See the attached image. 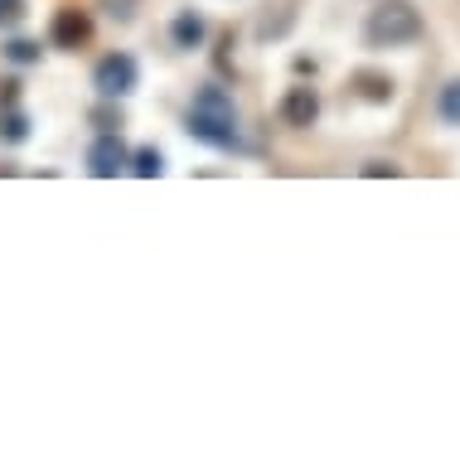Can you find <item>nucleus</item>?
<instances>
[{
  "mask_svg": "<svg viewBox=\"0 0 460 465\" xmlns=\"http://www.w3.org/2000/svg\"><path fill=\"white\" fill-rule=\"evenodd\" d=\"M20 20H24V0H0V29H10Z\"/></svg>",
  "mask_w": 460,
  "mask_h": 465,
  "instance_id": "nucleus-13",
  "label": "nucleus"
},
{
  "mask_svg": "<svg viewBox=\"0 0 460 465\" xmlns=\"http://www.w3.org/2000/svg\"><path fill=\"white\" fill-rule=\"evenodd\" d=\"M93 122L103 126V131H122V112H107V107H97V112H93Z\"/></svg>",
  "mask_w": 460,
  "mask_h": 465,
  "instance_id": "nucleus-15",
  "label": "nucleus"
},
{
  "mask_svg": "<svg viewBox=\"0 0 460 465\" xmlns=\"http://www.w3.org/2000/svg\"><path fill=\"white\" fill-rule=\"evenodd\" d=\"M132 174H141V180H155V174H165V155L155 151V145H141V151H132Z\"/></svg>",
  "mask_w": 460,
  "mask_h": 465,
  "instance_id": "nucleus-10",
  "label": "nucleus"
},
{
  "mask_svg": "<svg viewBox=\"0 0 460 465\" xmlns=\"http://www.w3.org/2000/svg\"><path fill=\"white\" fill-rule=\"evenodd\" d=\"M349 83H354V93L364 102H393V93H397L393 78H387V73H373V68H358Z\"/></svg>",
  "mask_w": 460,
  "mask_h": 465,
  "instance_id": "nucleus-8",
  "label": "nucleus"
},
{
  "mask_svg": "<svg viewBox=\"0 0 460 465\" xmlns=\"http://www.w3.org/2000/svg\"><path fill=\"white\" fill-rule=\"evenodd\" d=\"M0 141H10V145L30 141V116L20 107H0Z\"/></svg>",
  "mask_w": 460,
  "mask_h": 465,
  "instance_id": "nucleus-9",
  "label": "nucleus"
},
{
  "mask_svg": "<svg viewBox=\"0 0 460 465\" xmlns=\"http://www.w3.org/2000/svg\"><path fill=\"white\" fill-rule=\"evenodd\" d=\"M281 122L296 126V131L315 126V122H320V93H315V87H306V83H296L291 93L281 97Z\"/></svg>",
  "mask_w": 460,
  "mask_h": 465,
  "instance_id": "nucleus-6",
  "label": "nucleus"
},
{
  "mask_svg": "<svg viewBox=\"0 0 460 465\" xmlns=\"http://www.w3.org/2000/svg\"><path fill=\"white\" fill-rule=\"evenodd\" d=\"M0 54H5V58H10V64H20V68H30V64H39V54H44V49H39V44H34V39H10V44H5V49H0Z\"/></svg>",
  "mask_w": 460,
  "mask_h": 465,
  "instance_id": "nucleus-11",
  "label": "nucleus"
},
{
  "mask_svg": "<svg viewBox=\"0 0 460 465\" xmlns=\"http://www.w3.org/2000/svg\"><path fill=\"white\" fill-rule=\"evenodd\" d=\"M184 131H190L194 141L213 145V151H238V107L233 97H228V87L219 83H204L190 102V116H184Z\"/></svg>",
  "mask_w": 460,
  "mask_h": 465,
  "instance_id": "nucleus-1",
  "label": "nucleus"
},
{
  "mask_svg": "<svg viewBox=\"0 0 460 465\" xmlns=\"http://www.w3.org/2000/svg\"><path fill=\"white\" fill-rule=\"evenodd\" d=\"M136 83H141V68H136L132 54H107L103 64L93 68V87H97V97H107V102L132 97Z\"/></svg>",
  "mask_w": 460,
  "mask_h": 465,
  "instance_id": "nucleus-3",
  "label": "nucleus"
},
{
  "mask_svg": "<svg viewBox=\"0 0 460 465\" xmlns=\"http://www.w3.org/2000/svg\"><path fill=\"white\" fill-rule=\"evenodd\" d=\"M20 97V83H0V107H15Z\"/></svg>",
  "mask_w": 460,
  "mask_h": 465,
  "instance_id": "nucleus-16",
  "label": "nucleus"
},
{
  "mask_svg": "<svg viewBox=\"0 0 460 465\" xmlns=\"http://www.w3.org/2000/svg\"><path fill=\"white\" fill-rule=\"evenodd\" d=\"M204 35H209V25H204V15H199V10H180L175 25H170V39H175L180 49H199Z\"/></svg>",
  "mask_w": 460,
  "mask_h": 465,
  "instance_id": "nucleus-7",
  "label": "nucleus"
},
{
  "mask_svg": "<svg viewBox=\"0 0 460 465\" xmlns=\"http://www.w3.org/2000/svg\"><path fill=\"white\" fill-rule=\"evenodd\" d=\"M88 39H93V15L88 10H78V5L54 10V20H49V44L54 49H83Z\"/></svg>",
  "mask_w": 460,
  "mask_h": 465,
  "instance_id": "nucleus-5",
  "label": "nucleus"
},
{
  "mask_svg": "<svg viewBox=\"0 0 460 465\" xmlns=\"http://www.w3.org/2000/svg\"><path fill=\"white\" fill-rule=\"evenodd\" d=\"M436 107H441V122H445V126H460V78L441 87V102H436Z\"/></svg>",
  "mask_w": 460,
  "mask_h": 465,
  "instance_id": "nucleus-12",
  "label": "nucleus"
},
{
  "mask_svg": "<svg viewBox=\"0 0 460 465\" xmlns=\"http://www.w3.org/2000/svg\"><path fill=\"white\" fill-rule=\"evenodd\" d=\"M364 174H368V180H383V174L393 180V174H397V165H393V160H368V165H364Z\"/></svg>",
  "mask_w": 460,
  "mask_h": 465,
  "instance_id": "nucleus-14",
  "label": "nucleus"
},
{
  "mask_svg": "<svg viewBox=\"0 0 460 465\" xmlns=\"http://www.w3.org/2000/svg\"><path fill=\"white\" fill-rule=\"evenodd\" d=\"M126 160H132V151H126L122 131H103V136L88 145V174H97V180H117L126 170Z\"/></svg>",
  "mask_w": 460,
  "mask_h": 465,
  "instance_id": "nucleus-4",
  "label": "nucleus"
},
{
  "mask_svg": "<svg viewBox=\"0 0 460 465\" xmlns=\"http://www.w3.org/2000/svg\"><path fill=\"white\" fill-rule=\"evenodd\" d=\"M422 10L412 0H378L364 20V44L368 49H402V44L422 39Z\"/></svg>",
  "mask_w": 460,
  "mask_h": 465,
  "instance_id": "nucleus-2",
  "label": "nucleus"
}]
</instances>
